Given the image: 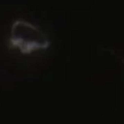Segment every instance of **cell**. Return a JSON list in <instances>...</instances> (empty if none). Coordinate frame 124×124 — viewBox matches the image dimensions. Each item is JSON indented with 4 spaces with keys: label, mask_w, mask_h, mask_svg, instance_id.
Here are the masks:
<instances>
[{
    "label": "cell",
    "mask_w": 124,
    "mask_h": 124,
    "mask_svg": "<svg viewBox=\"0 0 124 124\" xmlns=\"http://www.w3.org/2000/svg\"><path fill=\"white\" fill-rule=\"evenodd\" d=\"M10 43L24 54L47 49L50 42L38 27L23 20H17L11 27Z\"/></svg>",
    "instance_id": "obj_1"
}]
</instances>
